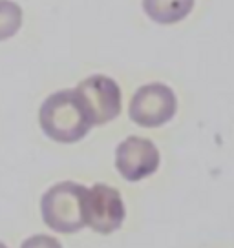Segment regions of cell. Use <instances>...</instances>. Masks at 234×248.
<instances>
[{"label":"cell","instance_id":"1","mask_svg":"<svg viewBox=\"0 0 234 248\" xmlns=\"http://www.w3.org/2000/svg\"><path fill=\"white\" fill-rule=\"evenodd\" d=\"M42 132L55 142L71 144L84 139L94 126L77 90H59L46 97L39 111Z\"/></svg>","mask_w":234,"mask_h":248},{"label":"cell","instance_id":"2","mask_svg":"<svg viewBox=\"0 0 234 248\" xmlns=\"http://www.w3.org/2000/svg\"><path fill=\"white\" fill-rule=\"evenodd\" d=\"M88 188L73 181L57 183L40 199V214L46 226L59 233H73L86 226Z\"/></svg>","mask_w":234,"mask_h":248},{"label":"cell","instance_id":"3","mask_svg":"<svg viewBox=\"0 0 234 248\" xmlns=\"http://www.w3.org/2000/svg\"><path fill=\"white\" fill-rule=\"evenodd\" d=\"M178 99L170 86L161 82L141 86L132 95L128 104V115L143 128L163 126L176 115Z\"/></svg>","mask_w":234,"mask_h":248},{"label":"cell","instance_id":"4","mask_svg":"<svg viewBox=\"0 0 234 248\" xmlns=\"http://www.w3.org/2000/svg\"><path fill=\"white\" fill-rule=\"evenodd\" d=\"M75 90L94 126L110 123L121 113V88L114 78L101 73L90 75L81 80Z\"/></svg>","mask_w":234,"mask_h":248},{"label":"cell","instance_id":"5","mask_svg":"<svg viewBox=\"0 0 234 248\" xmlns=\"http://www.w3.org/2000/svg\"><path fill=\"white\" fill-rule=\"evenodd\" d=\"M86 226L99 233L119 230L125 221V202L114 186L94 185L86 194Z\"/></svg>","mask_w":234,"mask_h":248},{"label":"cell","instance_id":"6","mask_svg":"<svg viewBox=\"0 0 234 248\" xmlns=\"http://www.w3.org/2000/svg\"><path fill=\"white\" fill-rule=\"evenodd\" d=\"M159 150L149 139H143L137 135L126 137L119 142L116 150V168L119 175L135 183L141 179L149 177L159 168Z\"/></svg>","mask_w":234,"mask_h":248},{"label":"cell","instance_id":"7","mask_svg":"<svg viewBox=\"0 0 234 248\" xmlns=\"http://www.w3.org/2000/svg\"><path fill=\"white\" fill-rule=\"evenodd\" d=\"M194 0H143V9L154 22L168 26L190 15Z\"/></svg>","mask_w":234,"mask_h":248},{"label":"cell","instance_id":"8","mask_svg":"<svg viewBox=\"0 0 234 248\" xmlns=\"http://www.w3.org/2000/svg\"><path fill=\"white\" fill-rule=\"evenodd\" d=\"M22 8L13 0H0V42L15 37L22 26Z\"/></svg>","mask_w":234,"mask_h":248},{"label":"cell","instance_id":"9","mask_svg":"<svg viewBox=\"0 0 234 248\" xmlns=\"http://www.w3.org/2000/svg\"><path fill=\"white\" fill-rule=\"evenodd\" d=\"M20 248H63V245L59 243V239H55L51 235L37 233V235H32L26 241H22Z\"/></svg>","mask_w":234,"mask_h":248},{"label":"cell","instance_id":"10","mask_svg":"<svg viewBox=\"0 0 234 248\" xmlns=\"http://www.w3.org/2000/svg\"><path fill=\"white\" fill-rule=\"evenodd\" d=\"M0 248H8V247H6V245H4V243H0Z\"/></svg>","mask_w":234,"mask_h":248}]
</instances>
